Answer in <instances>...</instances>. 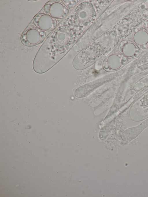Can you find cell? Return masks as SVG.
Segmentation results:
<instances>
[{
  "instance_id": "cell-1",
  "label": "cell",
  "mask_w": 148,
  "mask_h": 197,
  "mask_svg": "<svg viewBox=\"0 0 148 197\" xmlns=\"http://www.w3.org/2000/svg\"><path fill=\"white\" fill-rule=\"evenodd\" d=\"M69 29L66 26H60L45 40L34 60L33 67L35 72H46L64 56L70 39Z\"/></svg>"
},
{
  "instance_id": "cell-2",
  "label": "cell",
  "mask_w": 148,
  "mask_h": 197,
  "mask_svg": "<svg viewBox=\"0 0 148 197\" xmlns=\"http://www.w3.org/2000/svg\"><path fill=\"white\" fill-rule=\"evenodd\" d=\"M45 32L37 27L26 29L22 34L21 41L24 45L33 47L40 43L46 37Z\"/></svg>"
},
{
  "instance_id": "cell-3",
  "label": "cell",
  "mask_w": 148,
  "mask_h": 197,
  "mask_svg": "<svg viewBox=\"0 0 148 197\" xmlns=\"http://www.w3.org/2000/svg\"><path fill=\"white\" fill-rule=\"evenodd\" d=\"M56 19L64 18L67 14L68 10L65 5L58 1H50L47 3L41 11Z\"/></svg>"
},
{
  "instance_id": "cell-4",
  "label": "cell",
  "mask_w": 148,
  "mask_h": 197,
  "mask_svg": "<svg viewBox=\"0 0 148 197\" xmlns=\"http://www.w3.org/2000/svg\"><path fill=\"white\" fill-rule=\"evenodd\" d=\"M33 22L38 28L45 31H51L57 27L58 21L56 19L44 13H39L33 19Z\"/></svg>"
}]
</instances>
